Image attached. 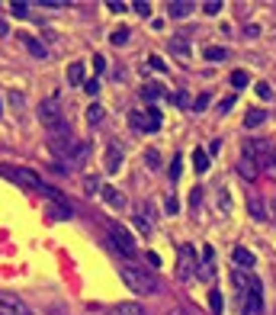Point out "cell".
<instances>
[{"mask_svg":"<svg viewBox=\"0 0 276 315\" xmlns=\"http://www.w3.org/2000/svg\"><path fill=\"white\" fill-rule=\"evenodd\" d=\"M209 309H212V315H222V309H225V299H222L219 290H209Z\"/></svg>","mask_w":276,"mask_h":315,"instance_id":"cell-24","label":"cell"},{"mask_svg":"<svg viewBox=\"0 0 276 315\" xmlns=\"http://www.w3.org/2000/svg\"><path fill=\"white\" fill-rule=\"evenodd\" d=\"M10 103H13V107H23V93L13 90V93H10Z\"/></svg>","mask_w":276,"mask_h":315,"instance_id":"cell-49","label":"cell"},{"mask_svg":"<svg viewBox=\"0 0 276 315\" xmlns=\"http://www.w3.org/2000/svg\"><path fill=\"white\" fill-rule=\"evenodd\" d=\"M167 100H170V103H177V107H186V103H189L186 93H167Z\"/></svg>","mask_w":276,"mask_h":315,"instance_id":"cell-37","label":"cell"},{"mask_svg":"<svg viewBox=\"0 0 276 315\" xmlns=\"http://www.w3.org/2000/svg\"><path fill=\"white\" fill-rule=\"evenodd\" d=\"M205 107H209V97H205V93H199V97L193 100V113H202Z\"/></svg>","mask_w":276,"mask_h":315,"instance_id":"cell-33","label":"cell"},{"mask_svg":"<svg viewBox=\"0 0 276 315\" xmlns=\"http://www.w3.org/2000/svg\"><path fill=\"white\" fill-rule=\"evenodd\" d=\"M128 36H132V32H128L125 26H119V29L113 32V36H109V42H113V45L119 48V45H125V42H128Z\"/></svg>","mask_w":276,"mask_h":315,"instance_id":"cell-27","label":"cell"},{"mask_svg":"<svg viewBox=\"0 0 276 315\" xmlns=\"http://www.w3.org/2000/svg\"><path fill=\"white\" fill-rule=\"evenodd\" d=\"M202 58H205V61H225L228 51L222 48V45H205V48H202Z\"/></svg>","mask_w":276,"mask_h":315,"instance_id":"cell-23","label":"cell"},{"mask_svg":"<svg viewBox=\"0 0 276 315\" xmlns=\"http://www.w3.org/2000/svg\"><path fill=\"white\" fill-rule=\"evenodd\" d=\"M135 225H138V232H145V235L151 232V222H148V219H145V216H138V219H135Z\"/></svg>","mask_w":276,"mask_h":315,"instance_id":"cell-42","label":"cell"},{"mask_svg":"<svg viewBox=\"0 0 276 315\" xmlns=\"http://www.w3.org/2000/svg\"><path fill=\"white\" fill-rule=\"evenodd\" d=\"M231 107H235V97H225V100L219 103V113H225V110H231Z\"/></svg>","mask_w":276,"mask_h":315,"instance_id":"cell-45","label":"cell"},{"mask_svg":"<svg viewBox=\"0 0 276 315\" xmlns=\"http://www.w3.org/2000/svg\"><path fill=\"white\" fill-rule=\"evenodd\" d=\"M231 260H235L241 270H244V267H254V254L247 248H235V251H231Z\"/></svg>","mask_w":276,"mask_h":315,"instance_id":"cell-19","label":"cell"},{"mask_svg":"<svg viewBox=\"0 0 276 315\" xmlns=\"http://www.w3.org/2000/svg\"><path fill=\"white\" fill-rule=\"evenodd\" d=\"M170 51H174V55H180V58H189V55H193V48H189L186 36H174V39H170Z\"/></svg>","mask_w":276,"mask_h":315,"instance_id":"cell-17","label":"cell"},{"mask_svg":"<svg viewBox=\"0 0 276 315\" xmlns=\"http://www.w3.org/2000/svg\"><path fill=\"white\" fill-rule=\"evenodd\" d=\"M10 13L23 20V16H29V4H26V0H13V4H10Z\"/></svg>","mask_w":276,"mask_h":315,"instance_id":"cell-28","label":"cell"},{"mask_svg":"<svg viewBox=\"0 0 276 315\" xmlns=\"http://www.w3.org/2000/svg\"><path fill=\"white\" fill-rule=\"evenodd\" d=\"M39 122L48 129V132H55L58 126H64L67 119H64L61 100H58V97H51V100H45V103H42V107H39Z\"/></svg>","mask_w":276,"mask_h":315,"instance_id":"cell-3","label":"cell"},{"mask_svg":"<svg viewBox=\"0 0 276 315\" xmlns=\"http://www.w3.org/2000/svg\"><path fill=\"white\" fill-rule=\"evenodd\" d=\"M193 267H196V248L180 244V277H193Z\"/></svg>","mask_w":276,"mask_h":315,"instance_id":"cell-8","label":"cell"},{"mask_svg":"<svg viewBox=\"0 0 276 315\" xmlns=\"http://www.w3.org/2000/svg\"><path fill=\"white\" fill-rule=\"evenodd\" d=\"M145 161H148L151 171H161V154L154 151V148H148V151H145Z\"/></svg>","mask_w":276,"mask_h":315,"instance_id":"cell-29","label":"cell"},{"mask_svg":"<svg viewBox=\"0 0 276 315\" xmlns=\"http://www.w3.org/2000/svg\"><path fill=\"white\" fill-rule=\"evenodd\" d=\"M7 177H13V180H20V183H26V187H32V190H42L45 183H42V177L36 171H29V168H16V171H10Z\"/></svg>","mask_w":276,"mask_h":315,"instance_id":"cell-7","label":"cell"},{"mask_svg":"<svg viewBox=\"0 0 276 315\" xmlns=\"http://www.w3.org/2000/svg\"><path fill=\"white\" fill-rule=\"evenodd\" d=\"M196 10V4H189V0H170L167 4V13L174 16V20H183V16H189Z\"/></svg>","mask_w":276,"mask_h":315,"instance_id":"cell-12","label":"cell"},{"mask_svg":"<svg viewBox=\"0 0 276 315\" xmlns=\"http://www.w3.org/2000/svg\"><path fill=\"white\" fill-rule=\"evenodd\" d=\"M215 206H219L222 216L231 213V193H228V187H219V193H215Z\"/></svg>","mask_w":276,"mask_h":315,"instance_id":"cell-20","label":"cell"},{"mask_svg":"<svg viewBox=\"0 0 276 315\" xmlns=\"http://www.w3.org/2000/svg\"><path fill=\"white\" fill-rule=\"evenodd\" d=\"M16 39H20V42H23V45H26V48H29V55H36V58H45V55H48V48H45V45H42V42H39V39H32V36H29V32H16Z\"/></svg>","mask_w":276,"mask_h":315,"instance_id":"cell-11","label":"cell"},{"mask_svg":"<svg viewBox=\"0 0 276 315\" xmlns=\"http://www.w3.org/2000/svg\"><path fill=\"white\" fill-rule=\"evenodd\" d=\"M212 257H215V251L205 244V248H202V260H205V264H212Z\"/></svg>","mask_w":276,"mask_h":315,"instance_id":"cell-47","label":"cell"},{"mask_svg":"<svg viewBox=\"0 0 276 315\" xmlns=\"http://www.w3.org/2000/svg\"><path fill=\"white\" fill-rule=\"evenodd\" d=\"M0 116H4V107H0Z\"/></svg>","mask_w":276,"mask_h":315,"instance_id":"cell-52","label":"cell"},{"mask_svg":"<svg viewBox=\"0 0 276 315\" xmlns=\"http://www.w3.org/2000/svg\"><path fill=\"white\" fill-rule=\"evenodd\" d=\"M247 209H251V216L257 219V222H263V219H270V209L263 206V199H260V196H251V199H247Z\"/></svg>","mask_w":276,"mask_h":315,"instance_id":"cell-16","label":"cell"},{"mask_svg":"<svg viewBox=\"0 0 276 315\" xmlns=\"http://www.w3.org/2000/svg\"><path fill=\"white\" fill-rule=\"evenodd\" d=\"M109 315H145V305L142 302H116Z\"/></svg>","mask_w":276,"mask_h":315,"instance_id":"cell-13","label":"cell"},{"mask_svg":"<svg viewBox=\"0 0 276 315\" xmlns=\"http://www.w3.org/2000/svg\"><path fill=\"white\" fill-rule=\"evenodd\" d=\"M103 113H106V110H103L100 103H90V107H87V122H90V126H97V122H103Z\"/></svg>","mask_w":276,"mask_h":315,"instance_id":"cell-26","label":"cell"},{"mask_svg":"<svg viewBox=\"0 0 276 315\" xmlns=\"http://www.w3.org/2000/svg\"><path fill=\"white\" fill-rule=\"evenodd\" d=\"M106 10H113V13H122V10H128V7L122 4V0H109V4H106Z\"/></svg>","mask_w":276,"mask_h":315,"instance_id":"cell-41","label":"cell"},{"mask_svg":"<svg viewBox=\"0 0 276 315\" xmlns=\"http://www.w3.org/2000/svg\"><path fill=\"white\" fill-rule=\"evenodd\" d=\"M231 84L235 87H247V71H231Z\"/></svg>","mask_w":276,"mask_h":315,"instance_id":"cell-31","label":"cell"},{"mask_svg":"<svg viewBox=\"0 0 276 315\" xmlns=\"http://www.w3.org/2000/svg\"><path fill=\"white\" fill-rule=\"evenodd\" d=\"M167 93H170V90H164V87H161V84H145V87H142V97H145V100H148V103H154V100H161V97H167Z\"/></svg>","mask_w":276,"mask_h":315,"instance_id":"cell-18","label":"cell"},{"mask_svg":"<svg viewBox=\"0 0 276 315\" xmlns=\"http://www.w3.org/2000/svg\"><path fill=\"white\" fill-rule=\"evenodd\" d=\"M100 196H103V203H106V206H113V209H125V196L119 193V190L113 187V183H103Z\"/></svg>","mask_w":276,"mask_h":315,"instance_id":"cell-10","label":"cell"},{"mask_svg":"<svg viewBox=\"0 0 276 315\" xmlns=\"http://www.w3.org/2000/svg\"><path fill=\"white\" fill-rule=\"evenodd\" d=\"M148 65L154 68V71H167V65H164V58H161V55H151V58H148Z\"/></svg>","mask_w":276,"mask_h":315,"instance_id":"cell-36","label":"cell"},{"mask_svg":"<svg viewBox=\"0 0 276 315\" xmlns=\"http://www.w3.org/2000/svg\"><path fill=\"white\" fill-rule=\"evenodd\" d=\"M84 90H87L90 97H97V93H100V81H97V77H90V81L84 84Z\"/></svg>","mask_w":276,"mask_h":315,"instance_id":"cell-35","label":"cell"},{"mask_svg":"<svg viewBox=\"0 0 276 315\" xmlns=\"http://www.w3.org/2000/svg\"><path fill=\"white\" fill-rule=\"evenodd\" d=\"M84 187H87V193H90V196H93V193H100V190H103L97 177H87V180H84Z\"/></svg>","mask_w":276,"mask_h":315,"instance_id":"cell-32","label":"cell"},{"mask_svg":"<svg viewBox=\"0 0 276 315\" xmlns=\"http://www.w3.org/2000/svg\"><path fill=\"white\" fill-rule=\"evenodd\" d=\"M222 151V138H215V142L209 145V154H219Z\"/></svg>","mask_w":276,"mask_h":315,"instance_id":"cell-50","label":"cell"},{"mask_svg":"<svg viewBox=\"0 0 276 315\" xmlns=\"http://www.w3.org/2000/svg\"><path fill=\"white\" fill-rule=\"evenodd\" d=\"M42 7H45V10H64V0H42Z\"/></svg>","mask_w":276,"mask_h":315,"instance_id":"cell-38","label":"cell"},{"mask_svg":"<svg viewBox=\"0 0 276 315\" xmlns=\"http://www.w3.org/2000/svg\"><path fill=\"white\" fill-rule=\"evenodd\" d=\"M109 238H113V248H116L122 257H128V260H132V257L138 254V248H135L132 235H128L125 229H119V225H113V229H109Z\"/></svg>","mask_w":276,"mask_h":315,"instance_id":"cell-5","label":"cell"},{"mask_svg":"<svg viewBox=\"0 0 276 315\" xmlns=\"http://www.w3.org/2000/svg\"><path fill=\"white\" fill-rule=\"evenodd\" d=\"M263 119H266V110H260V107L247 110V113H244V129H254V126H260Z\"/></svg>","mask_w":276,"mask_h":315,"instance_id":"cell-21","label":"cell"},{"mask_svg":"<svg viewBox=\"0 0 276 315\" xmlns=\"http://www.w3.org/2000/svg\"><path fill=\"white\" fill-rule=\"evenodd\" d=\"M119 277L125 280V286L132 293H142V296H154L161 290V283H158V277L151 274V267H138V264H132V260L119 264Z\"/></svg>","mask_w":276,"mask_h":315,"instance_id":"cell-1","label":"cell"},{"mask_svg":"<svg viewBox=\"0 0 276 315\" xmlns=\"http://www.w3.org/2000/svg\"><path fill=\"white\" fill-rule=\"evenodd\" d=\"M164 206H167V213H170V216H174V213H177V209H180V203H177V196H174V193H170V196H167V203H164Z\"/></svg>","mask_w":276,"mask_h":315,"instance_id":"cell-43","label":"cell"},{"mask_svg":"<svg viewBox=\"0 0 276 315\" xmlns=\"http://www.w3.org/2000/svg\"><path fill=\"white\" fill-rule=\"evenodd\" d=\"M193 168H196V174H205V171L212 168V164H209V154H205L202 148H196V151H193Z\"/></svg>","mask_w":276,"mask_h":315,"instance_id":"cell-22","label":"cell"},{"mask_svg":"<svg viewBox=\"0 0 276 315\" xmlns=\"http://www.w3.org/2000/svg\"><path fill=\"white\" fill-rule=\"evenodd\" d=\"M51 219H71V203H51Z\"/></svg>","mask_w":276,"mask_h":315,"instance_id":"cell-25","label":"cell"},{"mask_svg":"<svg viewBox=\"0 0 276 315\" xmlns=\"http://www.w3.org/2000/svg\"><path fill=\"white\" fill-rule=\"evenodd\" d=\"M257 97H260V100H270V97H273L270 84H257Z\"/></svg>","mask_w":276,"mask_h":315,"instance_id":"cell-39","label":"cell"},{"mask_svg":"<svg viewBox=\"0 0 276 315\" xmlns=\"http://www.w3.org/2000/svg\"><path fill=\"white\" fill-rule=\"evenodd\" d=\"M244 158H251L257 168H273V145L266 142V138H247Z\"/></svg>","mask_w":276,"mask_h":315,"instance_id":"cell-2","label":"cell"},{"mask_svg":"<svg viewBox=\"0 0 276 315\" xmlns=\"http://www.w3.org/2000/svg\"><path fill=\"white\" fill-rule=\"evenodd\" d=\"M202 13L219 16V13H222V4H219V0H209V4H202Z\"/></svg>","mask_w":276,"mask_h":315,"instance_id":"cell-30","label":"cell"},{"mask_svg":"<svg viewBox=\"0 0 276 315\" xmlns=\"http://www.w3.org/2000/svg\"><path fill=\"white\" fill-rule=\"evenodd\" d=\"M238 174H241L244 180H257V174H260V168H257V164L251 161V158H244V154H241V161H238Z\"/></svg>","mask_w":276,"mask_h":315,"instance_id":"cell-15","label":"cell"},{"mask_svg":"<svg viewBox=\"0 0 276 315\" xmlns=\"http://www.w3.org/2000/svg\"><path fill=\"white\" fill-rule=\"evenodd\" d=\"M189 203H193V206L202 203V187H193V190H189Z\"/></svg>","mask_w":276,"mask_h":315,"instance_id":"cell-40","label":"cell"},{"mask_svg":"<svg viewBox=\"0 0 276 315\" xmlns=\"http://www.w3.org/2000/svg\"><path fill=\"white\" fill-rule=\"evenodd\" d=\"M132 10L142 13V16H148L151 13V4H148V0H138V4H132Z\"/></svg>","mask_w":276,"mask_h":315,"instance_id":"cell-34","label":"cell"},{"mask_svg":"<svg viewBox=\"0 0 276 315\" xmlns=\"http://www.w3.org/2000/svg\"><path fill=\"white\" fill-rule=\"evenodd\" d=\"M67 84H74V87L87 84V71H84V61H74V65L67 68Z\"/></svg>","mask_w":276,"mask_h":315,"instance_id":"cell-14","label":"cell"},{"mask_svg":"<svg viewBox=\"0 0 276 315\" xmlns=\"http://www.w3.org/2000/svg\"><path fill=\"white\" fill-rule=\"evenodd\" d=\"M0 36H10V26H7L4 16H0Z\"/></svg>","mask_w":276,"mask_h":315,"instance_id":"cell-51","label":"cell"},{"mask_svg":"<svg viewBox=\"0 0 276 315\" xmlns=\"http://www.w3.org/2000/svg\"><path fill=\"white\" fill-rule=\"evenodd\" d=\"M145 260H148V264H151V267H161V257H158V254H154V251H148V254H145Z\"/></svg>","mask_w":276,"mask_h":315,"instance_id":"cell-46","label":"cell"},{"mask_svg":"<svg viewBox=\"0 0 276 315\" xmlns=\"http://www.w3.org/2000/svg\"><path fill=\"white\" fill-rule=\"evenodd\" d=\"M103 168H106V174H116L119 168H122V148L119 145L106 148V154H103Z\"/></svg>","mask_w":276,"mask_h":315,"instance_id":"cell-9","label":"cell"},{"mask_svg":"<svg viewBox=\"0 0 276 315\" xmlns=\"http://www.w3.org/2000/svg\"><path fill=\"white\" fill-rule=\"evenodd\" d=\"M103 68H106V58H103V55H93V71H103Z\"/></svg>","mask_w":276,"mask_h":315,"instance_id":"cell-44","label":"cell"},{"mask_svg":"<svg viewBox=\"0 0 276 315\" xmlns=\"http://www.w3.org/2000/svg\"><path fill=\"white\" fill-rule=\"evenodd\" d=\"M128 122H132V126L135 129H145V132H158V129H161V113L158 110H132V113H128Z\"/></svg>","mask_w":276,"mask_h":315,"instance_id":"cell-4","label":"cell"},{"mask_svg":"<svg viewBox=\"0 0 276 315\" xmlns=\"http://www.w3.org/2000/svg\"><path fill=\"white\" fill-rule=\"evenodd\" d=\"M180 177V158H174V168H170V180Z\"/></svg>","mask_w":276,"mask_h":315,"instance_id":"cell-48","label":"cell"},{"mask_svg":"<svg viewBox=\"0 0 276 315\" xmlns=\"http://www.w3.org/2000/svg\"><path fill=\"white\" fill-rule=\"evenodd\" d=\"M0 315H32V312H29V305H26L23 299L0 293Z\"/></svg>","mask_w":276,"mask_h":315,"instance_id":"cell-6","label":"cell"}]
</instances>
